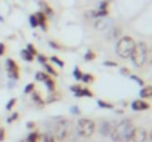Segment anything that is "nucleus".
Here are the masks:
<instances>
[{"instance_id":"393cba45","label":"nucleus","mask_w":152,"mask_h":142,"mask_svg":"<svg viewBox=\"0 0 152 142\" xmlns=\"http://www.w3.org/2000/svg\"><path fill=\"white\" fill-rule=\"evenodd\" d=\"M16 118H18V114H16V113H13V114L7 118V121H9V123H12V121H13V120H16Z\"/></svg>"},{"instance_id":"bb28decb","label":"nucleus","mask_w":152,"mask_h":142,"mask_svg":"<svg viewBox=\"0 0 152 142\" xmlns=\"http://www.w3.org/2000/svg\"><path fill=\"white\" fill-rule=\"evenodd\" d=\"M27 50H28L30 53H33V55H36V49H34V46H31V45H28V46H27Z\"/></svg>"},{"instance_id":"7c9ffc66","label":"nucleus","mask_w":152,"mask_h":142,"mask_svg":"<svg viewBox=\"0 0 152 142\" xmlns=\"http://www.w3.org/2000/svg\"><path fill=\"white\" fill-rule=\"evenodd\" d=\"M3 139H4V130L0 129V141H3Z\"/></svg>"},{"instance_id":"4c0bfd02","label":"nucleus","mask_w":152,"mask_h":142,"mask_svg":"<svg viewBox=\"0 0 152 142\" xmlns=\"http://www.w3.org/2000/svg\"><path fill=\"white\" fill-rule=\"evenodd\" d=\"M148 139H151V142H152V130H151V133H148Z\"/></svg>"},{"instance_id":"20e7f679","label":"nucleus","mask_w":152,"mask_h":142,"mask_svg":"<svg viewBox=\"0 0 152 142\" xmlns=\"http://www.w3.org/2000/svg\"><path fill=\"white\" fill-rule=\"evenodd\" d=\"M96 130V124L90 118H80L77 121V132L83 138H90Z\"/></svg>"},{"instance_id":"cd10ccee","label":"nucleus","mask_w":152,"mask_h":142,"mask_svg":"<svg viewBox=\"0 0 152 142\" xmlns=\"http://www.w3.org/2000/svg\"><path fill=\"white\" fill-rule=\"evenodd\" d=\"M74 76H75L77 79H81V76H83V74H81V73H80V71L75 68V70H74Z\"/></svg>"},{"instance_id":"423d86ee","label":"nucleus","mask_w":152,"mask_h":142,"mask_svg":"<svg viewBox=\"0 0 152 142\" xmlns=\"http://www.w3.org/2000/svg\"><path fill=\"white\" fill-rule=\"evenodd\" d=\"M6 67H7V74L12 80H18V65L13 59H7L6 61Z\"/></svg>"},{"instance_id":"f257e3e1","label":"nucleus","mask_w":152,"mask_h":142,"mask_svg":"<svg viewBox=\"0 0 152 142\" xmlns=\"http://www.w3.org/2000/svg\"><path fill=\"white\" fill-rule=\"evenodd\" d=\"M134 126L130 120H123L118 124H115L112 133L109 135L114 142H132L133 133H134Z\"/></svg>"},{"instance_id":"c9c22d12","label":"nucleus","mask_w":152,"mask_h":142,"mask_svg":"<svg viewBox=\"0 0 152 142\" xmlns=\"http://www.w3.org/2000/svg\"><path fill=\"white\" fill-rule=\"evenodd\" d=\"M27 127H28V129H33V127H34V123H28Z\"/></svg>"},{"instance_id":"ddd939ff","label":"nucleus","mask_w":152,"mask_h":142,"mask_svg":"<svg viewBox=\"0 0 152 142\" xmlns=\"http://www.w3.org/2000/svg\"><path fill=\"white\" fill-rule=\"evenodd\" d=\"M140 96H142V98H152V86L143 88L142 92H140Z\"/></svg>"},{"instance_id":"2eb2a0df","label":"nucleus","mask_w":152,"mask_h":142,"mask_svg":"<svg viewBox=\"0 0 152 142\" xmlns=\"http://www.w3.org/2000/svg\"><path fill=\"white\" fill-rule=\"evenodd\" d=\"M21 53H22V58H24L25 61H28V62H30V61H33V58H34V55H33V53H30L27 49H24Z\"/></svg>"},{"instance_id":"c85d7f7f","label":"nucleus","mask_w":152,"mask_h":142,"mask_svg":"<svg viewBox=\"0 0 152 142\" xmlns=\"http://www.w3.org/2000/svg\"><path fill=\"white\" fill-rule=\"evenodd\" d=\"M148 59H149V62H151V65H152V47L148 49Z\"/></svg>"},{"instance_id":"1a4fd4ad","label":"nucleus","mask_w":152,"mask_h":142,"mask_svg":"<svg viewBox=\"0 0 152 142\" xmlns=\"http://www.w3.org/2000/svg\"><path fill=\"white\" fill-rule=\"evenodd\" d=\"M132 108L134 111H145V110L149 108V104L145 102V101H142V99H136V101L132 102Z\"/></svg>"},{"instance_id":"e433bc0d","label":"nucleus","mask_w":152,"mask_h":142,"mask_svg":"<svg viewBox=\"0 0 152 142\" xmlns=\"http://www.w3.org/2000/svg\"><path fill=\"white\" fill-rule=\"evenodd\" d=\"M106 65H112V67H117V64H115V62H106Z\"/></svg>"},{"instance_id":"f8f14e48","label":"nucleus","mask_w":152,"mask_h":142,"mask_svg":"<svg viewBox=\"0 0 152 142\" xmlns=\"http://www.w3.org/2000/svg\"><path fill=\"white\" fill-rule=\"evenodd\" d=\"M36 18H37V22H39V25H42L43 28H46V16H45L42 12H39V13L36 15Z\"/></svg>"},{"instance_id":"412c9836","label":"nucleus","mask_w":152,"mask_h":142,"mask_svg":"<svg viewBox=\"0 0 152 142\" xmlns=\"http://www.w3.org/2000/svg\"><path fill=\"white\" fill-rule=\"evenodd\" d=\"M45 68H46V71H48L49 74H52V76H56V74H58V73H56V71L52 68L50 65H48V64H45Z\"/></svg>"},{"instance_id":"2f4dec72","label":"nucleus","mask_w":152,"mask_h":142,"mask_svg":"<svg viewBox=\"0 0 152 142\" xmlns=\"http://www.w3.org/2000/svg\"><path fill=\"white\" fill-rule=\"evenodd\" d=\"M3 52H4V45H3V43H0V56L3 55Z\"/></svg>"},{"instance_id":"dca6fc26","label":"nucleus","mask_w":152,"mask_h":142,"mask_svg":"<svg viewBox=\"0 0 152 142\" xmlns=\"http://www.w3.org/2000/svg\"><path fill=\"white\" fill-rule=\"evenodd\" d=\"M75 96H89V98H90V96H93V93H92L89 89H80V90L75 93Z\"/></svg>"},{"instance_id":"b1692460","label":"nucleus","mask_w":152,"mask_h":142,"mask_svg":"<svg viewBox=\"0 0 152 142\" xmlns=\"http://www.w3.org/2000/svg\"><path fill=\"white\" fill-rule=\"evenodd\" d=\"M31 90H34V85H28L25 88V93H31Z\"/></svg>"},{"instance_id":"9d476101","label":"nucleus","mask_w":152,"mask_h":142,"mask_svg":"<svg viewBox=\"0 0 152 142\" xmlns=\"http://www.w3.org/2000/svg\"><path fill=\"white\" fill-rule=\"evenodd\" d=\"M109 25H111V21H109V19H106V18H105V19L101 18V19L96 22V28H98V30H106Z\"/></svg>"},{"instance_id":"f3484780","label":"nucleus","mask_w":152,"mask_h":142,"mask_svg":"<svg viewBox=\"0 0 152 142\" xmlns=\"http://www.w3.org/2000/svg\"><path fill=\"white\" fill-rule=\"evenodd\" d=\"M37 138H39V133L37 132H31L28 136H27V142H37Z\"/></svg>"},{"instance_id":"39448f33","label":"nucleus","mask_w":152,"mask_h":142,"mask_svg":"<svg viewBox=\"0 0 152 142\" xmlns=\"http://www.w3.org/2000/svg\"><path fill=\"white\" fill-rule=\"evenodd\" d=\"M69 129V121L65 118H58L55 126H53V136L56 141H65Z\"/></svg>"},{"instance_id":"5701e85b","label":"nucleus","mask_w":152,"mask_h":142,"mask_svg":"<svg viewBox=\"0 0 152 142\" xmlns=\"http://www.w3.org/2000/svg\"><path fill=\"white\" fill-rule=\"evenodd\" d=\"M84 59H86V61L95 59V53H93V52H87V53H86V56H84Z\"/></svg>"},{"instance_id":"0eeeda50","label":"nucleus","mask_w":152,"mask_h":142,"mask_svg":"<svg viewBox=\"0 0 152 142\" xmlns=\"http://www.w3.org/2000/svg\"><path fill=\"white\" fill-rule=\"evenodd\" d=\"M133 142H146L148 141V132L145 129H134V133H133Z\"/></svg>"},{"instance_id":"7ed1b4c3","label":"nucleus","mask_w":152,"mask_h":142,"mask_svg":"<svg viewBox=\"0 0 152 142\" xmlns=\"http://www.w3.org/2000/svg\"><path fill=\"white\" fill-rule=\"evenodd\" d=\"M130 58H132L133 64H134L137 68L143 67L145 62L148 61V46H146V43H143V42L136 43L134 50H133V53H132Z\"/></svg>"},{"instance_id":"f03ea898","label":"nucleus","mask_w":152,"mask_h":142,"mask_svg":"<svg viewBox=\"0 0 152 142\" xmlns=\"http://www.w3.org/2000/svg\"><path fill=\"white\" fill-rule=\"evenodd\" d=\"M134 46H136V42H134L130 36H124V37H121V39L118 40V43H117V47H115L117 55H118L120 58H123V59L130 58L132 53H133V50H134Z\"/></svg>"},{"instance_id":"473e14b6","label":"nucleus","mask_w":152,"mask_h":142,"mask_svg":"<svg viewBox=\"0 0 152 142\" xmlns=\"http://www.w3.org/2000/svg\"><path fill=\"white\" fill-rule=\"evenodd\" d=\"M34 99H36L39 104H42V101H40V98H39V95H37V93H34Z\"/></svg>"},{"instance_id":"c756f323","label":"nucleus","mask_w":152,"mask_h":142,"mask_svg":"<svg viewBox=\"0 0 152 142\" xmlns=\"http://www.w3.org/2000/svg\"><path fill=\"white\" fill-rule=\"evenodd\" d=\"M133 80H134V82H136V83H139V85H140V86H142V85H143V80H142V79H137V77H134V76H133Z\"/></svg>"},{"instance_id":"4be33fe9","label":"nucleus","mask_w":152,"mask_h":142,"mask_svg":"<svg viewBox=\"0 0 152 142\" xmlns=\"http://www.w3.org/2000/svg\"><path fill=\"white\" fill-rule=\"evenodd\" d=\"M15 102H16V99L13 98V99H10L9 102H7V105H6V110H12L13 108V105H15Z\"/></svg>"},{"instance_id":"4468645a","label":"nucleus","mask_w":152,"mask_h":142,"mask_svg":"<svg viewBox=\"0 0 152 142\" xmlns=\"http://www.w3.org/2000/svg\"><path fill=\"white\" fill-rule=\"evenodd\" d=\"M42 136H43V142H55L56 141V139H55V136H53V133H50V132L43 133Z\"/></svg>"},{"instance_id":"f704fd0d","label":"nucleus","mask_w":152,"mask_h":142,"mask_svg":"<svg viewBox=\"0 0 152 142\" xmlns=\"http://www.w3.org/2000/svg\"><path fill=\"white\" fill-rule=\"evenodd\" d=\"M71 89H72V90H74V92H75V93H77V92H78V90H80V88H78V86H72V88H71Z\"/></svg>"},{"instance_id":"a878e982","label":"nucleus","mask_w":152,"mask_h":142,"mask_svg":"<svg viewBox=\"0 0 152 142\" xmlns=\"http://www.w3.org/2000/svg\"><path fill=\"white\" fill-rule=\"evenodd\" d=\"M52 61H53V62H56V64H58L59 67H62V65H64V62H62V61H59V59H58L56 56H53V58H52Z\"/></svg>"},{"instance_id":"a211bd4d","label":"nucleus","mask_w":152,"mask_h":142,"mask_svg":"<svg viewBox=\"0 0 152 142\" xmlns=\"http://www.w3.org/2000/svg\"><path fill=\"white\" fill-rule=\"evenodd\" d=\"M30 24H31V27H37V25H39L36 15H31V16H30Z\"/></svg>"},{"instance_id":"aec40b11","label":"nucleus","mask_w":152,"mask_h":142,"mask_svg":"<svg viewBox=\"0 0 152 142\" xmlns=\"http://www.w3.org/2000/svg\"><path fill=\"white\" fill-rule=\"evenodd\" d=\"M98 105L101 107V108H112V105L111 104H108V102H103V101H98Z\"/></svg>"},{"instance_id":"9b49d317","label":"nucleus","mask_w":152,"mask_h":142,"mask_svg":"<svg viewBox=\"0 0 152 142\" xmlns=\"http://www.w3.org/2000/svg\"><path fill=\"white\" fill-rule=\"evenodd\" d=\"M43 83H45V85L48 86V89H49V90H53V89H55V82L52 80L50 77L48 76V74L45 76V79H43Z\"/></svg>"},{"instance_id":"6ab92c4d","label":"nucleus","mask_w":152,"mask_h":142,"mask_svg":"<svg viewBox=\"0 0 152 142\" xmlns=\"http://www.w3.org/2000/svg\"><path fill=\"white\" fill-rule=\"evenodd\" d=\"M81 79H83V82H86V83L93 82V76H90V74H84V76H81Z\"/></svg>"},{"instance_id":"6e6552de","label":"nucleus","mask_w":152,"mask_h":142,"mask_svg":"<svg viewBox=\"0 0 152 142\" xmlns=\"http://www.w3.org/2000/svg\"><path fill=\"white\" fill-rule=\"evenodd\" d=\"M114 127H115V123H112V121H103L101 124V135L103 136H109L111 133H112V130H114Z\"/></svg>"},{"instance_id":"58836bf2","label":"nucleus","mask_w":152,"mask_h":142,"mask_svg":"<svg viewBox=\"0 0 152 142\" xmlns=\"http://www.w3.org/2000/svg\"><path fill=\"white\" fill-rule=\"evenodd\" d=\"M25 142H27V141H25Z\"/></svg>"},{"instance_id":"72a5a7b5","label":"nucleus","mask_w":152,"mask_h":142,"mask_svg":"<svg viewBox=\"0 0 152 142\" xmlns=\"http://www.w3.org/2000/svg\"><path fill=\"white\" fill-rule=\"evenodd\" d=\"M39 61H40L42 64H45V62H46V58H43V56H39Z\"/></svg>"}]
</instances>
